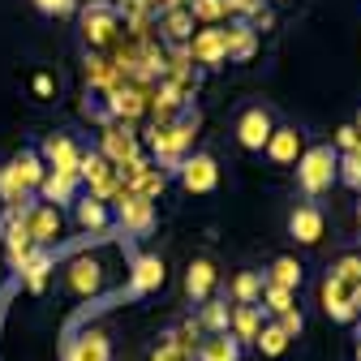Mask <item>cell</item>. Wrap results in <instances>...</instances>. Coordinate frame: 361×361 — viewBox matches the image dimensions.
<instances>
[{"label": "cell", "instance_id": "15", "mask_svg": "<svg viewBox=\"0 0 361 361\" xmlns=\"http://www.w3.org/2000/svg\"><path fill=\"white\" fill-rule=\"evenodd\" d=\"M190 56H194L202 69L228 65V35H224V26H202V30H194V39H190Z\"/></svg>", "mask_w": 361, "mask_h": 361}, {"label": "cell", "instance_id": "41", "mask_svg": "<svg viewBox=\"0 0 361 361\" xmlns=\"http://www.w3.org/2000/svg\"><path fill=\"white\" fill-rule=\"evenodd\" d=\"M353 305H357V319H361V284L353 288Z\"/></svg>", "mask_w": 361, "mask_h": 361}, {"label": "cell", "instance_id": "32", "mask_svg": "<svg viewBox=\"0 0 361 361\" xmlns=\"http://www.w3.org/2000/svg\"><path fill=\"white\" fill-rule=\"evenodd\" d=\"M258 305H262V314H267V319H280V314L297 310V293H288V288H276V284H267Z\"/></svg>", "mask_w": 361, "mask_h": 361}, {"label": "cell", "instance_id": "5", "mask_svg": "<svg viewBox=\"0 0 361 361\" xmlns=\"http://www.w3.org/2000/svg\"><path fill=\"white\" fill-rule=\"evenodd\" d=\"M172 176H176V185L185 194H215L219 190V159L211 151H190L176 164Z\"/></svg>", "mask_w": 361, "mask_h": 361}, {"label": "cell", "instance_id": "22", "mask_svg": "<svg viewBox=\"0 0 361 361\" xmlns=\"http://www.w3.org/2000/svg\"><path fill=\"white\" fill-rule=\"evenodd\" d=\"M65 361H112V340L104 327H90L82 331L73 344H69V357Z\"/></svg>", "mask_w": 361, "mask_h": 361}, {"label": "cell", "instance_id": "23", "mask_svg": "<svg viewBox=\"0 0 361 361\" xmlns=\"http://www.w3.org/2000/svg\"><path fill=\"white\" fill-rule=\"evenodd\" d=\"M73 224H78L82 233H104L108 224H112V207L86 194V198H78V202H73Z\"/></svg>", "mask_w": 361, "mask_h": 361}, {"label": "cell", "instance_id": "28", "mask_svg": "<svg viewBox=\"0 0 361 361\" xmlns=\"http://www.w3.org/2000/svg\"><path fill=\"white\" fill-rule=\"evenodd\" d=\"M262 288H267L262 271H237L233 284H228V297H233V305H258L262 301Z\"/></svg>", "mask_w": 361, "mask_h": 361}, {"label": "cell", "instance_id": "21", "mask_svg": "<svg viewBox=\"0 0 361 361\" xmlns=\"http://www.w3.org/2000/svg\"><path fill=\"white\" fill-rule=\"evenodd\" d=\"M262 280H267V284H276V288L297 293V288H301V280H305V267H301V258H297V254H276V258L267 262Z\"/></svg>", "mask_w": 361, "mask_h": 361}, {"label": "cell", "instance_id": "4", "mask_svg": "<svg viewBox=\"0 0 361 361\" xmlns=\"http://www.w3.org/2000/svg\"><path fill=\"white\" fill-rule=\"evenodd\" d=\"M276 125H280L276 108L262 104V99H250V104L237 112V121H233V138H237V147H241L245 155H262L267 142H271V133H276Z\"/></svg>", "mask_w": 361, "mask_h": 361}, {"label": "cell", "instance_id": "10", "mask_svg": "<svg viewBox=\"0 0 361 361\" xmlns=\"http://www.w3.org/2000/svg\"><path fill=\"white\" fill-rule=\"evenodd\" d=\"M112 224H121V228L133 233V237H147L155 228V202L142 198V194H133V190H121L116 207H112Z\"/></svg>", "mask_w": 361, "mask_h": 361}, {"label": "cell", "instance_id": "40", "mask_svg": "<svg viewBox=\"0 0 361 361\" xmlns=\"http://www.w3.org/2000/svg\"><path fill=\"white\" fill-rule=\"evenodd\" d=\"M30 90H35V99H52V90H56V78L39 69V73L30 78Z\"/></svg>", "mask_w": 361, "mask_h": 361}, {"label": "cell", "instance_id": "38", "mask_svg": "<svg viewBox=\"0 0 361 361\" xmlns=\"http://www.w3.org/2000/svg\"><path fill=\"white\" fill-rule=\"evenodd\" d=\"M276 323L284 327V336H288V340H297V336L305 331V314H301V305H297V310H288V314H280V319H276Z\"/></svg>", "mask_w": 361, "mask_h": 361}, {"label": "cell", "instance_id": "42", "mask_svg": "<svg viewBox=\"0 0 361 361\" xmlns=\"http://www.w3.org/2000/svg\"><path fill=\"white\" fill-rule=\"evenodd\" d=\"M262 5H284V0H262Z\"/></svg>", "mask_w": 361, "mask_h": 361}, {"label": "cell", "instance_id": "27", "mask_svg": "<svg viewBox=\"0 0 361 361\" xmlns=\"http://www.w3.org/2000/svg\"><path fill=\"white\" fill-rule=\"evenodd\" d=\"M224 35H228V65H245V61L258 52V35H254L245 22L224 26Z\"/></svg>", "mask_w": 361, "mask_h": 361}, {"label": "cell", "instance_id": "17", "mask_svg": "<svg viewBox=\"0 0 361 361\" xmlns=\"http://www.w3.org/2000/svg\"><path fill=\"white\" fill-rule=\"evenodd\" d=\"M164 280H168V267H164L159 254H138L133 258V276H129V293L133 297H147V293L164 288Z\"/></svg>", "mask_w": 361, "mask_h": 361}, {"label": "cell", "instance_id": "29", "mask_svg": "<svg viewBox=\"0 0 361 361\" xmlns=\"http://www.w3.org/2000/svg\"><path fill=\"white\" fill-rule=\"evenodd\" d=\"M52 250H35L26 262H22V280H26V288L30 293H43V284H48V276H52Z\"/></svg>", "mask_w": 361, "mask_h": 361}, {"label": "cell", "instance_id": "33", "mask_svg": "<svg viewBox=\"0 0 361 361\" xmlns=\"http://www.w3.org/2000/svg\"><path fill=\"white\" fill-rule=\"evenodd\" d=\"M331 280H340L344 288H357L361 284V254L357 250H348V254H340L336 262H331V271H327Z\"/></svg>", "mask_w": 361, "mask_h": 361}, {"label": "cell", "instance_id": "1", "mask_svg": "<svg viewBox=\"0 0 361 361\" xmlns=\"http://www.w3.org/2000/svg\"><path fill=\"white\" fill-rule=\"evenodd\" d=\"M198 108L190 104V108H180L172 121H155V129H151V151H155V159H159V172H176V164L185 159L190 151H194V133H198Z\"/></svg>", "mask_w": 361, "mask_h": 361}, {"label": "cell", "instance_id": "31", "mask_svg": "<svg viewBox=\"0 0 361 361\" xmlns=\"http://www.w3.org/2000/svg\"><path fill=\"white\" fill-rule=\"evenodd\" d=\"M228 310H233L228 301L211 297V301H207V305L198 310V319H194V323H198V327H202L207 336H219V331H228Z\"/></svg>", "mask_w": 361, "mask_h": 361}, {"label": "cell", "instance_id": "2", "mask_svg": "<svg viewBox=\"0 0 361 361\" xmlns=\"http://www.w3.org/2000/svg\"><path fill=\"white\" fill-rule=\"evenodd\" d=\"M293 172H297L301 198H305V202H319L323 194H331V185L340 180V151H336L331 142H310Z\"/></svg>", "mask_w": 361, "mask_h": 361}, {"label": "cell", "instance_id": "3", "mask_svg": "<svg viewBox=\"0 0 361 361\" xmlns=\"http://www.w3.org/2000/svg\"><path fill=\"white\" fill-rule=\"evenodd\" d=\"M43 172H48L43 155H39L35 147H22L5 168H0V198H5L9 207H26V202H30V194H39Z\"/></svg>", "mask_w": 361, "mask_h": 361}, {"label": "cell", "instance_id": "14", "mask_svg": "<svg viewBox=\"0 0 361 361\" xmlns=\"http://www.w3.org/2000/svg\"><path fill=\"white\" fill-rule=\"evenodd\" d=\"M215 288H219V262H215L211 254H198V258L185 267V297H190L194 305H207V301L215 297Z\"/></svg>", "mask_w": 361, "mask_h": 361}, {"label": "cell", "instance_id": "30", "mask_svg": "<svg viewBox=\"0 0 361 361\" xmlns=\"http://www.w3.org/2000/svg\"><path fill=\"white\" fill-rule=\"evenodd\" d=\"M288 344H293V340L284 336V327H280L276 319H267V323H262V331H258V340H254V348H258L262 357H271V361L284 357V353H288Z\"/></svg>", "mask_w": 361, "mask_h": 361}, {"label": "cell", "instance_id": "24", "mask_svg": "<svg viewBox=\"0 0 361 361\" xmlns=\"http://www.w3.org/2000/svg\"><path fill=\"white\" fill-rule=\"evenodd\" d=\"M241 357H245V348H241L228 331L202 336V340H198V353H194V361H241Z\"/></svg>", "mask_w": 361, "mask_h": 361}, {"label": "cell", "instance_id": "36", "mask_svg": "<svg viewBox=\"0 0 361 361\" xmlns=\"http://www.w3.org/2000/svg\"><path fill=\"white\" fill-rule=\"evenodd\" d=\"M331 147H336L340 155H353V151H361V129H357V125H340Z\"/></svg>", "mask_w": 361, "mask_h": 361}, {"label": "cell", "instance_id": "25", "mask_svg": "<svg viewBox=\"0 0 361 361\" xmlns=\"http://www.w3.org/2000/svg\"><path fill=\"white\" fill-rule=\"evenodd\" d=\"M194 18H190V9L180 5V9H164V18H159V30H164V39L168 43H176V48H190V39H194Z\"/></svg>", "mask_w": 361, "mask_h": 361}, {"label": "cell", "instance_id": "16", "mask_svg": "<svg viewBox=\"0 0 361 361\" xmlns=\"http://www.w3.org/2000/svg\"><path fill=\"white\" fill-rule=\"evenodd\" d=\"M78 172H43V180H39V202H48V207H73L78 202Z\"/></svg>", "mask_w": 361, "mask_h": 361}, {"label": "cell", "instance_id": "12", "mask_svg": "<svg viewBox=\"0 0 361 361\" xmlns=\"http://www.w3.org/2000/svg\"><path fill=\"white\" fill-rule=\"evenodd\" d=\"M35 151L43 155V164H48L52 172H78V164H82V147H78V138H73L69 129L43 133V142Z\"/></svg>", "mask_w": 361, "mask_h": 361}, {"label": "cell", "instance_id": "9", "mask_svg": "<svg viewBox=\"0 0 361 361\" xmlns=\"http://www.w3.org/2000/svg\"><path fill=\"white\" fill-rule=\"evenodd\" d=\"M78 180H86L90 198H99V202H108L112 194H121V190H125V185H121V172H116V164H108L99 151H82Z\"/></svg>", "mask_w": 361, "mask_h": 361}, {"label": "cell", "instance_id": "39", "mask_svg": "<svg viewBox=\"0 0 361 361\" xmlns=\"http://www.w3.org/2000/svg\"><path fill=\"white\" fill-rule=\"evenodd\" d=\"M262 5V0H224V13H228V18H237V22H245L254 9Z\"/></svg>", "mask_w": 361, "mask_h": 361}, {"label": "cell", "instance_id": "43", "mask_svg": "<svg viewBox=\"0 0 361 361\" xmlns=\"http://www.w3.org/2000/svg\"><path fill=\"white\" fill-rule=\"evenodd\" d=\"M357 233H361V215H357Z\"/></svg>", "mask_w": 361, "mask_h": 361}, {"label": "cell", "instance_id": "7", "mask_svg": "<svg viewBox=\"0 0 361 361\" xmlns=\"http://www.w3.org/2000/svg\"><path fill=\"white\" fill-rule=\"evenodd\" d=\"M116 22H121V9L112 0H90V5L78 9V26H82L86 48H108L112 35H116Z\"/></svg>", "mask_w": 361, "mask_h": 361}, {"label": "cell", "instance_id": "11", "mask_svg": "<svg viewBox=\"0 0 361 361\" xmlns=\"http://www.w3.org/2000/svg\"><path fill=\"white\" fill-rule=\"evenodd\" d=\"M288 237L297 241V245H323V237H327V211L319 207V202H297L293 211H288Z\"/></svg>", "mask_w": 361, "mask_h": 361}, {"label": "cell", "instance_id": "26", "mask_svg": "<svg viewBox=\"0 0 361 361\" xmlns=\"http://www.w3.org/2000/svg\"><path fill=\"white\" fill-rule=\"evenodd\" d=\"M147 112V95L138 86H116L112 90V104H108V116H116V121H133V116H142Z\"/></svg>", "mask_w": 361, "mask_h": 361}, {"label": "cell", "instance_id": "13", "mask_svg": "<svg viewBox=\"0 0 361 361\" xmlns=\"http://www.w3.org/2000/svg\"><path fill=\"white\" fill-rule=\"evenodd\" d=\"M61 280H65V288L73 297H95L104 288V262L95 254H78V258H69V267H65Z\"/></svg>", "mask_w": 361, "mask_h": 361}, {"label": "cell", "instance_id": "19", "mask_svg": "<svg viewBox=\"0 0 361 361\" xmlns=\"http://www.w3.org/2000/svg\"><path fill=\"white\" fill-rule=\"evenodd\" d=\"M108 164L125 168L129 159H138V133H133L129 125H108L104 129V151H99Z\"/></svg>", "mask_w": 361, "mask_h": 361}, {"label": "cell", "instance_id": "20", "mask_svg": "<svg viewBox=\"0 0 361 361\" xmlns=\"http://www.w3.org/2000/svg\"><path fill=\"white\" fill-rule=\"evenodd\" d=\"M262 323H267V314H262V305H233V310H228V336H233V340H237L241 348L258 340Z\"/></svg>", "mask_w": 361, "mask_h": 361}, {"label": "cell", "instance_id": "6", "mask_svg": "<svg viewBox=\"0 0 361 361\" xmlns=\"http://www.w3.org/2000/svg\"><path fill=\"white\" fill-rule=\"evenodd\" d=\"M305 147H310L305 129H301L297 121H280L276 133H271V142H267V151H262V159H267L271 168L288 172V168H297V159L305 155Z\"/></svg>", "mask_w": 361, "mask_h": 361}, {"label": "cell", "instance_id": "37", "mask_svg": "<svg viewBox=\"0 0 361 361\" xmlns=\"http://www.w3.org/2000/svg\"><path fill=\"white\" fill-rule=\"evenodd\" d=\"M30 5L43 18H69V13H78V0H30Z\"/></svg>", "mask_w": 361, "mask_h": 361}, {"label": "cell", "instance_id": "44", "mask_svg": "<svg viewBox=\"0 0 361 361\" xmlns=\"http://www.w3.org/2000/svg\"><path fill=\"white\" fill-rule=\"evenodd\" d=\"M357 361H361V344H357Z\"/></svg>", "mask_w": 361, "mask_h": 361}, {"label": "cell", "instance_id": "34", "mask_svg": "<svg viewBox=\"0 0 361 361\" xmlns=\"http://www.w3.org/2000/svg\"><path fill=\"white\" fill-rule=\"evenodd\" d=\"M190 18L194 22H202V26H224V18H228V13H224V0H190Z\"/></svg>", "mask_w": 361, "mask_h": 361}, {"label": "cell", "instance_id": "35", "mask_svg": "<svg viewBox=\"0 0 361 361\" xmlns=\"http://www.w3.org/2000/svg\"><path fill=\"white\" fill-rule=\"evenodd\" d=\"M340 180H344L348 190H361V151L340 155Z\"/></svg>", "mask_w": 361, "mask_h": 361}, {"label": "cell", "instance_id": "18", "mask_svg": "<svg viewBox=\"0 0 361 361\" xmlns=\"http://www.w3.org/2000/svg\"><path fill=\"white\" fill-rule=\"evenodd\" d=\"M319 301H323V310H327V319H336V323H357L353 288H344L340 280L323 276V284H319Z\"/></svg>", "mask_w": 361, "mask_h": 361}, {"label": "cell", "instance_id": "8", "mask_svg": "<svg viewBox=\"0 0 361 361\" xmlns=\"http://www.w3.org/2000/svg\"><path fill=\"white\" fill-rule=\"evenodd\" d=\"M22 228H26V237H30L35 250H48L65 233V215L56 207H48V202H26L22 207Z\"/></svg>", "mask_w": 361, "mask_h": 361}]
</instances>
